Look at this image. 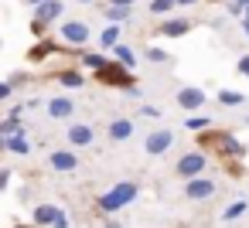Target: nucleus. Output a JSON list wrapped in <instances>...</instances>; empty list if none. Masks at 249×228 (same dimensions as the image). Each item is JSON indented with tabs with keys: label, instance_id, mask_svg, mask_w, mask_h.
<instances>
[{
	"label": "nucleus",
	"instance_id": "obj_1",
	"mask_svg": "<svg viewBox=\"0 0 249 228\" xmlns=\"http://www.w3.org/2000/svg\"><path fill=\"white\" fill-rule=\"evenodd\" d=\"M198 150H215L222 160H242L246 157V147L239 143V136L225 133V130H198Z\"/></svg>",
	"mask_w": 249,
	"mask_h": 228
},
{
	"label": "nucleus",
	"instance_id": "obj_2",
	"mask_svg": "<svg viewBox=\"0 0 249 228\" xmlns=\"http://www.w3.org/2000/svg\"><path fill=\"white\" fill-rule=\"evenodd\" d=\"M137 194H140V184H137V180H120V184H113L106 194H99V197H96V208H99L103 214H116L120 208L133 204V201H137Z\"/></svg>",
	"mask_w": 249,
	"mask_h": 228
},
{
	"label": "nucleus",
	"instance_id": "obj_3",
	"mask_svg": "<svg viewBox=\"0 0 249 228\" xmlns=\"http://www.w3.org/2000/svg\"><path fill=\"white\" fill-rule=\"evenodd\" d=\"M92 79H96L99 85H109V89H126V85H133V72H130L126 65H120L116 58H113V62L106 58V65H99V68L92 72Z\"/></svg>",
	"mask_w": 249,
	"mask_h": 228
},
{
	"label": "nucleus",
	"instance_id": "obj_4",
	"mask_svg": "<svg viewBox=\"0 0 249 228\" xmlns=\"http://www.w3.org/2000/svg\"><path fill=\"white\" fill-rule=\"evenodd\" d=\"M89 38H92V28L86 24V21H65L62 28H58V45L62 48H86L89 45Z\"/></svg>",
	"mask_w": 249,
	"mask_h": 228
},
{
	"label": "nucleus",
	"instance_id": "obj_5",
	"mask_svg": "<svg viewBox=\"0 0 249 228\" xmlns=\"http://www.w3.org/2000/svg\"><path fill=\"white\" fill-rule=\"evenodd\" d=\"M205 167H208V157H205V150H191V153H184L178 163H174V174L178 177H198V174H205Z\"/></svg>",
	"mask_w": 249,
	"mask_h": 228
},
{
	"label": "nucleus",
	"instance_id": "obj_6",
	"mask_svg": "<svg viewBox=\"0 0 249 228\" xmlns=\"http://www.w3.org/2000/svg\"><path fill=\"white\" fill-rule=\"evenodd\" d=\"M174 147V130H154V133H147V140H143V153L147 157H160V153H167Z\"/></svg>",
	"mask_w": 249,
	"mask_h": 228
},
{
	"label": "nucleus",
	"instance_id": "obj_7",
	"mask_svg": "<svg viewBox=\"0 0 249 228\" xmlns=\"http://www.w3.org/2000/svg\"><path fill=\"white\" fill-rule=\"evenodd\" d=\"M205 99H208V96H205V89H201V85H181V89H178V106H181L184 113L201 109V106H205Z\"/></svg>",
	"mask_w": 249,
	"mask_h": 228
},
{
	"label": "nucleus",
	"instance_id": "obj_8",
	"mask_svg": "<svg viewBox=\"0 0 249 228\" xmlns=\"http://www.w3.org/2000/svg\"><path fill=\"white\" fill-rule=\"evenodd\" d=\"M35 221L38 225H52V228H69V214L55 204H38L35 208Z\"/></svg>",
	"mask_w": 249,
	"mask_h": 228
},
{
	"label": "nucleus",
	"instance_id": "obj_9",
	"mask_svg": "<svg viewBox=\"0 0 249 228\" xmlns=\"http://www.w3.org/2000/svg\"><path fill=\"white\" fill-rule=\"evenodd\" d=\"M184 194H188L191 201H205V197H212V194H215V180H208L205 174L188 177V180H184Z\"/></svg>",
	"mask_w": 249,
	"mask_h": 228
},
{
	"label": "nucleus",
	"instance_id": "obj_10",
	"mask_svg": "<svg viewBox=\"0 0 249 228\" xmlns=\"http://www.w3.org/2000/svg\"><path fill=\"white\" fill-rule=\"evenodd\" d=\"M62 14H65L62 0H41V4H35V21H41V24H55Z\"/></svg>",
	"mask_w": 249,
	"mask_h": 228
},
{
	"label": "nucleus",
	"instance_id": "obj_11",
	"mask_svg": "<svg viewBox=\"0 0 249 228\" xmlns=\"http://www.w3.org/2000/svg\"><path fill=\"white\" fill-rule=\"evenodd\" d=\"M188 31H191V21L188 17H167V21L157 24V34L160 38H184Z\"/></svg>",
	"mask_w": 249,
	"mask_h": 228
},
{
	"label": "nucleus",
	"instance_id": "obj_12",
	"mask_svg": "<svg viewBox=\"0 0 249 228\" xmlns=\"http://www.w3.org/2000/svg\"><path fill=\"white\" fill-rule=\"evenodd\" d=\"M58 48H62V45H58V41H52V38L45 34V38H38V45L28 51V62H35V65H38V62H48L52 55H58Z\"/></svg>",
	"mask_w": 249,
	"mask_h": 228
},
{
	"label": "nucleus",
	"instance_id": "obj_13",
	"mask_svg": "<svg viewBox=\"0 0 249 228\" xmlns=\"http://www.w3.org/2000/svg\"><path fill=\"white\" fill-rule=\"evenodd\" d=\"M72 147H89L92 140H96V130L89 126V123H75V126H69V136H65Z\"/></svg>",
	"mask_w": 249,
	"mask_h": 228
},
{
	"label": "nucleus",
	"instance_id": "obj_14",
	"mask_svg": "<svg viewBox=\"0 0 249 228\" xmlns=\"http://www.w3.org/2000/svg\"><path fill=\"white\" fill-rule=\"evenodd\" d=\"M48 163H52L55 170H62V174H69V170L79 167V157H75L72 150H55V153L48 157Z\"/></svg>",
	"mask_w": 249,
	"mask_h": 228
},
{
	"label": "nucleus",
	"instance_id": "obj_15",
	"mask_svg": "<svg viewBox=\"0 0 249 228\" xmlns=\"http://www.w3.org/2000/svg\"><path fill=\"white\" fill-rule=\"evenodd\" d=\"M72 113H75L72 99H65V96H55V99H48V116H52V119H69Z\"/></svg>",
	"mask_w": 249,
	"mask_h": 228
},
{
	"label": "nucleus",
	"instance_id": "obj_16",
	"mask_svg": "<svg viewBox=\"0 0 249 228\" xmlns=\"http://www.w3.org/2000/svg\"><path fill=\"white\" fill-rule=\"evenodd\" d=\"M133 136V119H113L109 123V140H116V143H123V140H130Z\"/></svg>",
	"mask_w": 249,
	"mask_h": 228
},
{
	"label": "nucleus",
	"instance_id": "obj_17",
	"mask_svg": "<svg viewBox=\"0 0 249 228\" xmlns=\"http://www.w3.org/2000/svg\"><path fill=\"white\" fill-rule=\"evenodd\" d=\"M4 150H11V153H28L31 150V143L24 140V133L18 130V133H7L4 136Z\"/></svg>",
	"mask_w": 249,
	"mask_h": 228
},
{
	"label": "nucleus",
	"instance_id": "obj_18",
	"mask_svg": "<svg viewBox=\"0 0 249 228\" xmlns=\"http://www.w3.org/2000/svg\"><path fill=\"white\" fill-rule=\"evenodd\" d=\"M113 55H116V62H120V65H126V68L133 72V65H137V55H133V48H130V45L116 41V45H113Z\"/></svg>",
	"mask_w": 249,
	"mask_h": 228
},
{
	"label": "nucleus",
	"instance_id": "obj_19",
	"mask_svg": "<svg viewBox=\"0 0 249 228\" xmlns=\"http://www.w3.org/2000/svg\"><path fill=\"white\" fill-rule=\"evenodd\" d=\"M58 82H62L65 89H82V85H86V75H82L79 68H65V72H58Z\"/></svg>",
	"mask_w": 249,
	"mask_h": 228
},
{
	"label": "nucleus",
	"instance_id": "obj_20",
	"mask_svg": "<svg viewBox=\"0 0 249 228\" xmlns=\"http://www.w3.org/2000/svg\"><path fill=\"white\" fill-rule=\"evenodd\" d=\"M103 14H106V21H113V24H123V21H130V7H120V4H109V7H103Z\"/></svg>",
	"mask_w": 249,
	"mask_h": 228
},
{
	"label": "nucleus",
	"instance_id": "obj_21",
	"mask_svg": "<svg viewBox=\"0 0 249 228\" xmlns=\"http://www.w3.org/2000/svg\"><path fill=\"white\" fill-rule=\"evenodd\" d=\"M116 41H120V24H113V21H109V24L99 31V45H103V48H113Z\"/></svg>",
	"mask_w": 249,
	"mask_h": 228
},
{
	"label": "nucleus",
	"instance_id": "obj_22",
	"mask_svg": "<svg viewBox=\"0 0 249 228\" xmlns=\"http://www.w3.org/2000/svg\"><path fill=\"white\" fill-rule=\"evenodd\" d=\"M79 58H82V68H89V72H96L99 65H106V55H99V51H86Z\"/></svg>",
	"mask_w": 249,
	"mask_h": 228
},
{
	"label": "nucleus",
	"instance_id": "obj_23",
	"mask_svg": "<svg viewBox=\"0 0 249 228\" xmlns=\"http://www.w3.org/2000/svg\"><path fill=\"white\" fill-rule=\"evenodd\" d=\"M147 11H150V14H157V17H164V14H171V11H174V0H150Z\"/></svg>",
	"mask_w": 249,
	"mask_h": 228
},
{
	"label": "nucleus",
	"instance_id": "obj_24",
	"mask_svg": "<svg viewBox=\"0 0 249 228\" xmlns=\"http://www.w3.org/2000/svg\"><path fill=\"white\" fill-rule=\"evenodd\" d=\"M150 65H164V62H171V55L164 51V48H147V55H143Z\"/></svg>",
	"mask_w": 249,
	"mask_h": 228
},
{
	"label": "nucleus",
	"instance_id": "obj_25",
	"mask_svg": "<svg viewBox=\"0 0 249 228\" xmlns=\"http://www.w3.org/2000/svg\"><path fill=\"white\" fill-rule=\"evenodd\" d=\"M218 102H222V106H239V102H242V92L222 89V92H218Z\"/></svg>",
	"mask_w": 249,
	"mask_h": 228
},
{
	"label": "nucleus",
	"instance_id": "obj_26",
	"mask_svg": "<svg viewBox=\"0 0 249 228\" xmlns=\"http://www.w3.org/2000/svg\"><path fill=\"white\" fill-rule=\"evenodd\" d=\"M242 214H246V201H235V204H229V208H225V214H222V218H225V221H235V218H242Z\"/></svg>",
	"mask_w": 249,
	"mask_h": 228
},
{
	"label": "nucleus",
	"instance_id": "obj_27",
	"mask_svg": "<svg viewBox=\"0 0 249 228\" xmlns=\"http://www.w3.org/2000/svg\"><path fill=\"white\" fill-rule=\"evenodd\" d=\"M184 126H188V130H195V133H198V130H205V126H212V123H208V119H205V116H188V123H184Z\"/></svg>",
	"mask_w": 249,
	"mask_h": 228
},
{
	"label": "nucleus",
	"instance_id": "obj_28",
	"mask_svg": "<svg viewBox=\"0 0 249 228\" xmlns=\"http://www.w3.org/2000/svg\"><path fill=\"white\" fill-rule=\"evenodd\" d=\"M246 4H249V0H229V4H225V7H229V14H232V17H242V11H246Z\"/></svg>",
	"mask_w": 249,
	"mask_h": 228
},
{
	"label": "nucleus",
	"instance_id": "obj_29",
	"mask_svg": "<svg viewBox=\"0 0 249 228\" xmlns=\"http://www.w3.org/2000/svg\"><path fill=\"white\" fill-rule=\"evenodd\" d=\"M140 116H143V119H157V116H160V109H157V106H150V102H143V106H140Z\"/></svg>",
	"mask_w": 249,
	"mask_h": 228
},
{
	"label": "nucleus",
	"instance_id": "obj_30",
	"mask_svg": "<svg viewBox=\"0 0 249 228\" xmlns=\"http://www.w3.org/2000/svg\"><path fill=\"white\" fill-rule=\"evenodd\" d=\"M31 34H35V38H45V34H48V24H41V21H31Z\"/></svg>",
	"mask_w": 249,
	"mask_h": 228
},
{
	"label": "nucleus",
	"instance_id": "obj_31",
	"mask_svg": "<svg viewBox=\"0 0 249 228\" xmlns=\"http://www.w3.org/2000/svg\"><path fill=\"white\" fill-rule=\"evenodd\" d=\"M11 92H14V85H11V82H0V102L11 99Z\"/></svg>",
	"mask_w": 249,
	"mask_h": 228
},
{
	"label": "nucleus",
	"instance_id": "obj_32",
	"mask_svg": "<svg viewBox=\"0 0 249 228\" xmlns=\"http://www.w3.org/2000/svg\"><path fill=\"white\" fill-rule=\"evenodd\" d=\"M7 180H11V170H7V167H0V191L7 187Z\"/></svg>",
	"mask_w": 249,
	"mask_h": 228
},
{
	"label": "nucleus",
	"instance_id": "obj_33",
	"mask_svg": "<svg viewBox=\"0 0 249 228\" xmlns=\"http://www.w3.org/2000/svg\"><path fill=\"white\" fill-rule=\"evenodd\" d=\"M239 72L249 79V55H242V58H239Z\"/></svg>",
	"mask_w": 249,
	"mask_h": 228
},
{
	"label": "nucleus",
	"instance_id": "obj_34",
	"mask_svg": "<svg viewBox=\"0 0 249 228\" xmlns=\"http://www.w3.org/2000/svg\"><path fill=\"white\" fill-rule=\"evenodd\" d=\"M21 82H28V75H24V72H18V75H11V85H14V89H18Z\"/></svg>",
	"mask_w": 249,
	"mask_h": 228
},
{
	"label": "nucleus",
	"instance_id": "obj_35",
	"mask_svg": "<svg viewBox=\"0 0 249 228\" xmlns=\"http://www.w3.org/2000/svg\"><path fill=\"white\" fill-rule=\"evenodd\" d=\"M191 4H201V0H174V7H191Z\"/></svg>",
	"mask_w": 249,
	"mask_h": 228
},
{
	"label": "nucleus",
	"instance_id": "obj_36",
	"mask_svg": "<svg viewBox=\"0 0 249 228\" xmlns=\"http://www.w3.org/2000/svg\"><path fill=\"white\" fill-rule=\"evenodd\" d=\"M109 4H120V7H130V4H137V0H109Z\"/></svg>",
	"mask_w": 249,
	"mask_h": 228
},
{
	"label": "nucleus",
	"instance_id": "obj_37",
	"mask_svg": "<svg viewBox=\"0 0 249 228\" xmlns=\"http://www.w3.org/2000/svg\"><path fill=\"white\" fill-rule=\"evenodd\" d=\"M106 228H123V225L120 221H106Z\"/></svg>",
	"mask_w": 249,
	"mask_h": 228
},
{
	"label": "nucleus",
	"instance_id": "obj_38",
	"mask_svg": "<svg viewBox=\"0 0 249 228\" xmlns=\"http://www.w3.org/2000/svg\"><path fill=\"white\" fill-rule=\"evenodd\" d=\"M208 4H229V0H208Z\"/></svg>",
	"mask_w": 249,
	"mask_h": 228
},
{
	"label": "nucleus",
	"instance_id": "obj_39",
	"mask_svg": "<svg viewBox=\"0 0 249 228\" xmlns=\"http://www.w3.org/2000/svg\"><path fill=\"white\" fill-rule=\"evenodd\" d=\"M246 38H249V17H246Z\"/></svg>",
	"mask_w": 249,
	"mask_h": 228
},
{
	"label": "nucleus",
	"instance_id": "obj_40",
	"mask_svg": "<svg viewBox=\"0 0 249 228\" xmlns=\"http://www.w3.org/2000/svg\"><path fill=\"white\" fill-rule=\"evenodd\" d=\"M24 4H41V0H24Z\"/></svg>",
	"mask_w": 249,
	"mask_h": 228
},
{
	"label": "nucleus",
	"instance_id": "obj_41",
	"mask_svg": "<svg viewBox=\"0 0 249 228\" xmlns=\"http://www.w3.org/2000/svg\"><path fill=\"white\" fill-rule=\"evenodd\" d=\"M79 4H96V0H79Z\"/></svg>",
	"mask_w": 249,
	"mask_h": 228
},
{
	"label": "nucleus",
	"instance_id": "obj_42",
	"mask_svg": "<svg viewBox=\"0 0 249 228\" xmlns=\"http://www.w3.org/2000/svg\"><path fill=\"white\" fill-rule=\"evenodd\" d=\"M14 228H31V225H14Z\"/></svg>",
	"mask_w": 249,
	"mask_h": 228
},
{
	"label": "nucleus",
	"instance_id": "obj_43",
	"mask_svg": "<svg viewBox=\"0 0 249 228\" xmlns=\"http://www.w3.org/2000/svg\"><path fill=\"white\" fill-rule=\"evenodd\" d=\"M246 123H249V116H246Z\"/></svg>",
	"mask_w": 249,
	"mask_h": 228
}]
</instances>
